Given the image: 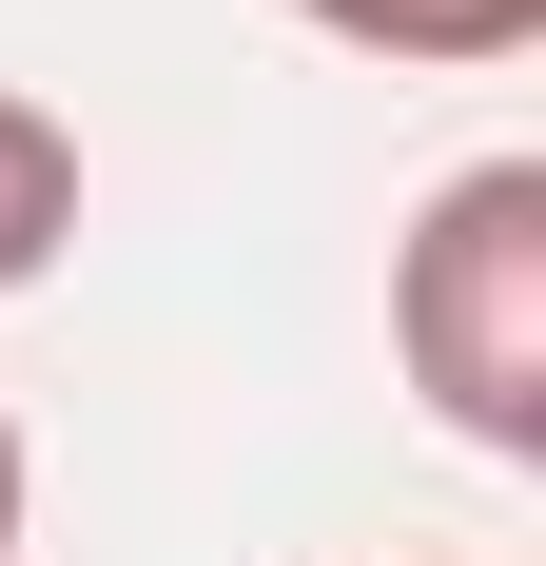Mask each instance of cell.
Listing matches in <instances>:
<instances>
[{"label":"cell","instance_id":"277c9868","mask_svg":"<svg viewBox=\"0 0 546 566\" xmlns=\"http://www.w3.org/2000/svg\"><path fill=\"white\" fill-rule=\"evenodd\" d=\"M0 566H20V430H0Z\"/></svg>","mask_w":546,"mask_h":566},{"label":"cell","instance_id":"3957f363","mask_svg":"<svg viewBox=\"0 0 546 566\" xmlns=\"http://www.w3.org/2000/svg\"><path fill=\"white\" fill-rule=\"evenodd\" d=\"M59 234H78V137L0 78V293H40V274H59Z\"/></svg>","mask_w":546,"mask_h":566},{"label":"cell","instance_id":"7a4b0ae2","mask_svg":"<svg viewBox=\"0 0 546 566\" xmlns=\"http://www.w3.org/2000/svg\"><path fill=\"white\" fill-rule=\"evenodd\" d=\"M293 20H313V40H351V59H527L546 40V0H293Z\"/></svg>","mask_w":546,"mask_h":566},{"label":"cell","instance_id":"6da1fadb","mask_svg":"<svg viewBox=\"0 0 546 566\" xmlns=\"http://www.w3.org/2000/svg\"><path fill=\"white\" fill-rule=\"evenodd\" d=\"M390 352L469 450L546 469V157H469L390 254Z\"/></svg>","mask_w":546,"mask_h":566}]
</instances>
